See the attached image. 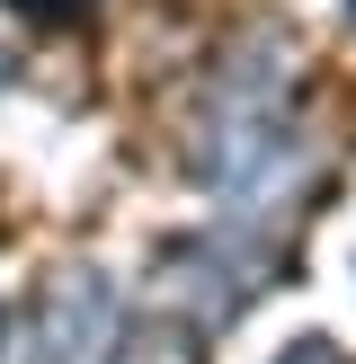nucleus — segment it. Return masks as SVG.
I'll list each match as a JSON object with an SVG mask.
<instances>
[{
	"instance_id": "f257e3e1",
	"label": "nucleus",
	"mask_w": 356,
	"mask_h": 364,
	"mask_svg": "<svg viewBox=\"0 0 356 364\" xmlns=\"http://www.w3.org/2000/svg\"><path fill=\"white\" fill-rule=\"evenodd\" d=\"M107 347H116V294H107V276L63 267L45 284V302H36V320H27V355L36 364H98Z\"/></svg>"
},
{
	"instance_id": "f03ea898",
	"label": "nucleus",
	"mask_w": 356,
	"mask_h": 364,
	"mask_svg": "<svg viewBox=\"0 0 356 364\" xmlns=\"http://www.w3.org/2000/svg\"><path fill=\"white\" fill-rule=\"evenodd\" d=\"M9 9H18V18H36V27H71L89 0H9Z\"/></svg>"
}]
</instances>
